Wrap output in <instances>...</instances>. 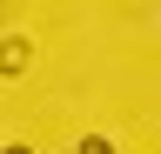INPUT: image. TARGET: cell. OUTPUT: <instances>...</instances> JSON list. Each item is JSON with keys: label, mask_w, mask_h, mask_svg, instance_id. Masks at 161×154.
<instances>
[{"label": "cell", "mask_w": 161, "mask_h": 154, "mask_svg": "<svg viewBox=\"0 0 161 154\" xmlns=\"http://www.w3.org/2000/svg\"><path fill=\"white\" fill-rule=\"evenodd\" d=\"M27 61H34V47L20 40V34H7V40H0V74L14 81V74H27Z\"/></svg>", "instance_id": "6da1fadb"}, {"label": "cell", "mask_w": 161, "mask_h": 154, "mask_svg": "<svg viewBox=\"0 0 161 154\" xmlns=\"http://www.w3.org/2000/svg\"><path fill=\"white\" fill-rule=\"evenodd\" d=\"M74 154H121V147H108L101 134H80V147H74Z\"/></svg>", "instance_id": "7a4b0ae2"}, {"label": "cell", "mask_w": 161, "mask_h": 154, "mask_svg": "<svg viewBox=\"0 0 161 154\" xmlns=\"http://www.w3.org/2000/svg\"><path fill=\"white\" fill-rule=\"evenodd\" d=\"M0 154H34V147H27V141H14V147H0Z\"/></svg>", "instance_id": "3957f363"}]
</instances>
